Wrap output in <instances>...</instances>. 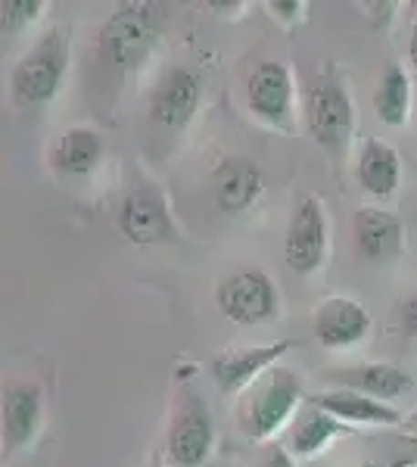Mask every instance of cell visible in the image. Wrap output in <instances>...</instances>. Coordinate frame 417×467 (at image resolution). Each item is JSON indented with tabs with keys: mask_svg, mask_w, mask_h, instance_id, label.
Masks as SVG:
<instances>
[{
	"mask_svg": "<svg viewBox=\"0 0 417 467\" xmlns=\"http://www.w3.org/2000/svg\"><path fill=\"white\" fill-rule=\"evenodd\" d=\"M165 28V6L128 4L100 32V63L116 72H134L150 59Z\"/></svg>",
	"mask_w": 417,
	"mask_h": 467,
	"instance_id": "6da1fadb",
	"label": "cell"
},
{
	"mask_svg": "<svg viewBox=\"0 0 417 467\" xmlns=\"http://www.w3.org/2000/svg\"><path fill=\"white\" fill-rule=\"evenodd\" d=\"M66 69H69V37H66L63 28H50L13 69V100L19 107L50 103L59 94Z\"/></svg>",
	"mask_w": 417,
	"mask_h": 467,
	"instance_id": "7a4b0ae2",
	"label": "cell"
},
{
	"mask_svg": "<svg viewBox=\"0 0 417 467\" xmlns=\"http://www.w3.org/2000/svg\"><path fill=\"white\" fill-rule=\"evenodd\" d=\"M299 399H302L299 378H296L290 368L275 365L249 387V396L244 409H240V431L249 440H268V436H275L290 420Z\"/></svg>",
	"mask_w": 417,
	"mask_h": 467,
	"instance_id": "3957f363",
	"label": "cell"
},
{
	"mask_svg": "<svg viewBox=\"0 0 417 467\" xmlns=\"http://www.w3.org/2000/svg\"><path fill=\"white\" fill-rule=\"evenodd\" d=\"M215 303L222 315L234 324H262L277 315V287L262 268H240L227 275L215 290Z\"/></svg>",
	"mask_w": 417,
	"mask_h": 467,
	"instance_id": "277c9868",
	"label": "cell"
},
{
	"mask_svg": "<svg viewBox=\"0 0 417 467\" xmlns=\"http://www.w3.org/2000/svg\"><path fill=\"white\" fill-rule=\"evenodd\" d=\"M212 440H215V427H212L206 399L196 396L193 389H184L165 436L169 462L174 467H200L209 458Z\"/></svg>",
	"mask_w": 417,
	"mask_h": 467,
	"instance_id": "5b68a950",
	"label": "cell"
},
{
	"mask_svg": "<svg viewBox=\"0 0 417 467\" xmlns=\"http://www.w3.org/2000/svg\"><path fill=\"white\" fill-rule=\"evenodd\" d=\"M324 255H328V215L321 200L302 193L287 224L284 259L296 275H312L324 265Z\"/></svg>",
	"mask_w": 417,
	"mask_h": 467,
	"instance_id": "8992f818",
	"label": "cell"
},
{
	"mask_svg": "<svg viewBox=\"0 0 417 467\" xmlns=\"http://www.w3.org/2000/svg\"><path fill=\"white\" fill-rule=\"evenodd\" d=\"M306 119H308L312 138L328 150V153H343L349 147V140H352L355 109L343 85H337V81H318V85L308 90Z\"/></svg>",
	"mask_w": 417,
	"mask_h": 467,
	"instance_id": "52a82bcc",
	"label": "cell"
},
{
	"mask_svg": "<svg viewBox=\"0 0 417 467\" xmlns=\"http://www.w3.org/2000/svg\"><path fill=\"white\" fill-rule=\"evenodd\" d=\"M119 231L138 246H156V244H174L178 231H174L169 202L162 193L138 187L122 200L119 206Z\"/></svg>",
	"mask_w": 417,
	"mask_h": 467,
	"instance_id": "ba28073f",
	"label": "cell"
},
{
	"mask_svg": "<svg viewBox=\"0 0 417 467\" xmlns=\"http://www.w3.org/2000/svg\"><path fill=\"white\" fill-rule=\"evenodd\" d=\"M196 103H200V78L191 69L174 66L156 81L150 97V125L162 131H181L193 119Z\"/></svg>",
	"mask_w": 417,
	"mask_h": 467,
	"instance_id": "9c48e42d",
	"label": "cell"
},
{
	"mask_svg": "<svg viewBox=\"0 0 417 467\" xmlns=\"http://www.w3.org/2000/svg\"><path fill=\"white\" fill-rule=\"evenodd\" d=\"M293 343H271V346H237V349H224L212 356L209 371L222 393H237L244 387H253L265 371L275 368V361L287 356Z\"/></svg>",
	"mask_w": 417,
	"mask_h": 467,
	"instance_id": "30bf717a",
	"label": "cell"
},
{
	"mask_svg": "<svg viewBox=\"0 0 417 467\" xmlns=\"http://www.w3.org/2000/svg\"><path fill=\"white\" fill-rule=\"evenodd\" d=\"M249 109L275 128L293 125V78L284 63H262L246 81Z\"/></svg>",
	"mask_w": 417,
	"mask_h": 467,
	"instance_id": "8fae6325",
	"label": "cell"
},
{
	"mask_svg": "<svg viewBox=\"0 0 417 467\" xmlns=\"http://www.w3.org/2000/svg\"><path fill=\"white\" fill-rule=\"evenodd\" d=\"M312 330L318 343L328 349H349V346L361 343L370 330V315L359 299L349 296H330L315 308Z\"/></svg>",
	"mask_w": 417,
	"mask_h": 467,
	"instance_id": "7c38bea8",
	"label": "cell"
},
{
	"mask_svg": "<svg viewBox=\"0 0 417 467\" xmlns=\"http://www.w3.org/2000/svg\"><path fill=\"white\" fill-rule=\"evenodd\" d=\"M355 231V250L365 262H390L401 253V244H405V224L399 222L392 213H383V209L374 206H361L355 213L352 222Z\"/></svg>",
	"mask_w": 417,
	"mask_h": 467,
	"instance_id": "4fadbf2b",
	"label": "cell"
},
{
	"mask_svg": "<svg viewBox=\"0 0 417 467\" xmlns=\"http://www.w3.org/2000/svg\"><path fill=\"white\" fill-rule=\"evenodd\" d=\"M324 380L333 383V387H339V389H352V393L370 396V399H377V402L399 399L414 387L412 374H405L396 365H386V361H370V365L324 371Z\"/></svg>",
	"mask_w": 417,
	"mask_h": 467,
	"instance_id": "5bb4252c",
	"label": "cell"
},
{
	"mask_svg": "<svg viewBox=\"0 0 417 467\" xmlns=\"http://www.w3.org/2000/svg\"><path fill=\"white\" fill-rule=\"evenodd\" d=\"M215 206L227 215H240L262 197V171L246 156H231L215 169L212 178Z\"/></svg>",
	"mask_w": 417,
	"mask_h": 467,
	"instance_id": "9a60e30c",
	"label": "cell"
},
{
	"mask_svg": "<svg viewBox=\"0 0 417 467\" xmlns=\"http://www.w3.org/2000/svg\"><path fill=\"white\" fill-rule=\"evenodd\" d=\"M315 409L333 414L343 424H377V427H396L401 424V414L390 409L386 402H377L370 396L352 393V389H330V393H315L306 399Z\"/></svg>",
	"mask_w": 417,
	"mask_h": 467,
	"instance_id": "2e32d148",
	"label": "cell"
},
{
	"mask_svg": "<svg viewBox=\"0 0 417 467\" xmlns=\"http://www.w3.org/2000/svg\"><path fill=\"white\" fill-rule=\"evenodd\" d=\"M41 427V387L37 383H10L4 393V436L10 449H22L35 440Z\"/></svg>",
	"mask_w": 417,
	"mask_h": 467,
	"instance_id": "e0dca14e",
	"label": "cell"
},
{
	"mask_svg": "<svg viewBox=\"0 0 417 467\" xmlns=\"http://www.w3.org/2000/svg\"><path fill=\"white\" fill-rule=\"evenodd\" d=\"M346 431H349V424L337 420L328 411L315 409V405H308V409L293 420L290 431H287V446L284 449L290 451V455L308 458V455H315V451H321L330 440L343 436Z\"/></svg>",
	"mask_w": 417,
	"mask_h": 467,
	"instance_id": "ac0fdd59",
	"label": "cell"
},
{
	"mask_svg": "<svg viewBox=\"0 0 417 467\" xmlns=\"http://www.w3.org/2000/svg\"><path fill=\"white\" fill-rule=\"evenodd\" d=\"M359 184L370 197L390 200L399 187V153L383 140H365L359 153Z\"/></svg>",
	"mask_w": 417,
	"mask_h": 467,
	"instance_id": "d6986e66",
	"label": "cell"
},
{
	"mask_svg": "<svg viewBox=\"0 0 417 467\" xmlns=\"http://www.w3.org/2000/svg\"><path fill=\"white\" fill-rule=\"evenodd\" d=\"M103 144L94 128H69L53 150V165L63 175H88L100 162Z\"/></svg>",
	"mask_w": 417,
	"mask_h": 467,
	"instance_id": "ffe728a7",
	"label": "cell"
},
{
	"mask_svg": "<svg viewBox=\"0 0 417 467\" xmlns=\"http://www.w3.org/2000/svg\"><path fill=\"white\" fill-rule=\"evenodd\" d=\"M408 107H412V81L401 66H386V72L377 81L374 90V112L377 119L392 128L405 125L408 119Z\"/></svg>",
	"mask_w": 417,
	"mask_h": 467,
	"instance_id": "44dd1931",
	"label": "cell"
},
{
	"mask_svg": "<svg viewBox=\"0 0 417 467\" xmlns=\"http://www.w3.org/2000/svg\"><path fill=\"white\" fill-rule=\"evenodd\" d=\"M44 10L41 0H10V4H0V13H4V32H16L26 22L37 19V13Z\"/></svg>",
	"mask_w": 417,
	"mask_h": 467,
	"instance_id": "7402d4cb",
	"label": "cell"
},
{
	"mask_svg": "<svg viewBox=\"0 0 417 467\" xmlns=\"http://www.w3.org/2000/svg\"><path fill=\"white\" fill-rule=\"evenodd\" d=\"M401 330H405L408 337H417V293L412 299H405V306H401Z\"/></svg>",
	"mask_w": 417,
	"mask_h": 467,
	"instance_id": "603a6c76",
	"label": "cell"
},
{
	"mask_svg": "<svg viewBox=\"0 0 417 467\" xmlns=\"http://www.w3.org/2000/svg\"><path fill=\"white\" fill-rule=\"evenodd\" d=\"M262 467H296L293 464V455H290V451H287V449H271L268 451V458H265V464Z\"/></svg>",
	"mask_w": 417,
	"mask_h": 467,
	"instance_id": "cb8c5ba5",
	"label": "cell"
},
{
	"mask_svg": "<svg viewBox=\"0 0 417 467\" xmlns=\"http://www.w3.org/2000/svg\"><path fill=\"white\" fill-rule=\"evenodd\" d=\"M408 59H412V69L417 72V22L412 26V41H408Z\"/></svg>",
	"mask_w": 417,
	"mask_h": 467,
	"instance_id": "d4e9b609",
	"label": "cell"
},
{
	"mask_svg": "<svg viewBox=\"0 0 417 467\" xmlns=\"http://www.w3.org/2000/svg\"><path fill=\"white\" fill-rule=\"evenodd\" d=\"M271 10H277V16H293V10H302V4H271Z\"/></svg>",
	"mask_w": 417,
	"mask_h": 467,
	"instance_id": "484cf974",
	"label": "cell"
},
{
	"mask_svg": "<svg viewBox=\"0 0 417 467\" xmlns=\"http://www.w3.org/2000/svg\"><path fill=\"white\" fill-rule=\"evenodd\" d=\"M408 449H412V451H408V458H405L401 464L412 467V464H417V436H412V440H408ZM401 464H399V467H401Z\"/></svg>",
	"mask_w": 417,
	"mask_h": 467,
	"instance_id": "4316f807",
	"label": "cell"
},
{
	"mask_svg": "<svg viewBox=\"0 0 417 467\" xmlns=\"http://www.w3.org/2000/svg\"><path fill=\"white\" fill-rule=\"evenodd\" d=\"M405 427H408V431H412V433L417 436V411L412 414V418H408V420H405Z\"/></svg>",
	"mask_w": 417,
	"mask_h": 467,
	"instance_id": "83f0119b",
	"label": "cell"
},
{
	"mask_svg": "<svg viewBox=\"0 0 417 467\" xmlns=\"http://www.w3.org/2000/svg\"><path fill=\"white\" fill-rule=\"evenodd\" d=\"M361 467H383V464H374V462H365V464H361Z\"/></svg>",
	"mask_w": 417,
	"mask_h": 467,
	"instance_id": "f1b7e54d",
	"label": "cell"
}]
</instances>
